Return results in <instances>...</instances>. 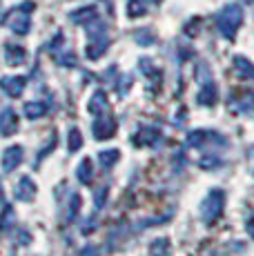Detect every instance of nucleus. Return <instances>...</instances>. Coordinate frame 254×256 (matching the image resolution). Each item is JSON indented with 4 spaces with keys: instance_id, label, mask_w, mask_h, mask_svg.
I'll return each instance as SVG.
<instances>
[{
    "instance_id": "7ed1b4c3",
    "label": "nucleus",
    "mask_w": 254,
    "mask_h": 256,
    "mask_svg": "<svg viewBox=\"0 0 254 256\" xmlns=\"http://www.w3.org/2000/svg\"><path fill=\"white\" fill-rule=\"evenodd\" d=\"M96 138H110L116 132V120L114 118H98V122L94 125Z\"/></svg>"
},
{
    "instance_id": "ddd939ff",
    "label": "nucleus",
    "mask_w": 254,
    "mask_h": 256,
    "mask_svg": "<svg viewBox=\"0 0 254 256\" xmlns=\"http://www.w3.org/2000/svg\"><path fill=\"white\" fill-rule=\"evenodd\" d=\"M234 62H236V67H238V72L243 74V76H252L254 78V67L250 65V62L246 60V58H241V56H236L234 58Z\"/></svg>"
},
{
    "instance_id": "423d86ee",
    "label": "nucleus",
    "mask_w": 254,
    "mask_h": 256,
    "mask_svg": "<svg viewBox=\"0 0 254 256\" xmlns=\"http://www.w3.org/2000/svg\"><path fill=\"white\" fill-rule=\"evenodd\" d=\"M27 58V52L18 45H7V62L9 65H22Z\"/></svg>"
},
{
    "instance_id": "412c9836",
    "label": "nucleus",
    "mask_w": 254,
    "mask_h": 256,
    "mask_svg": "<svg viewBox=\"0 0 254 256\" xmlns=\"http://www.w3.org/2000/svg\"><path fill=\"white\" fill-rule=\"evenodd\" d=\"M154 2H160V0H154Z\"/></svg>"
},
{
    "instance_id": "1a4fd4ad",
    "label": "nucleus",
    "mask_w": 254,
    "mask_h": 256,
    "mask_svg": "<svg viewBox=\"0 0 254 256\" xmlns=\"http://www.w3.org/2000/svg\"><path fill=\"white\" fill-rule=\"evenodd\" d=\"M2 87L12 94V96H20L22 87H25V78H9V80H2Z\"/></svg>"
},
{
    "instance_id": "f03ea898",
    "label": "nucleus",
    "mask_w": 254,
    "mask_h": 256,
    "mask_svg": "<svg viewBox=\"0 0 254 256\" xmlns=\"http://www.w3.org/2000/svg\"><path fill=\"white\" fill-rule=\"evenodd\" d=\"M223 200H226V194H223V192H218V190L210 192L208 198H205V205H203V218H205V223H214V220L221 216Z\"/></svg>"
},
{
    "instance_id": "39448f33",
    "label": "nucleus",
    "mask_w": 254,
    "mask_h": 256,
    "mask_svg": "<svg viewBox=\"0 0 254 256\" xmlns=\"http://www.w3.org/2000/svg\"><path fill=\"white\" fill-rule=\"evenodd\" d=\"M18 122H16V114H14L12 110L2 112V116H0V132L2 134H12V132H16Z\"/></svg>"
},
{
    "instance_id": "dca6fc26",
    "label": "nucleus",
    "mask_w": 254,
    "mask_h": 256,
    "mask_svg": "<svg viewBox=\"0 0 254 256\" xmlns=\"http://www.w3.org/2000/svg\"><path fill=\"white\" fill-rule=\"evenodd\" d=\"M168 250H170V245H168V240H156V243L152 245V256H165L168 254Z\"/></svg>"
},
{
    "instance_id": "f257e3e1",
    "label": "nucleus",
    "mask_w": 254,
    "mask_h": 256,
    "mask_svg": "<svg viewBox=\"0 0 254 256\" xmlns=\"http://www.w3.org/2000/svg\"><path fill=\"white\" fill-rule=\"evenodd\" d=\"M216 20H218L221 34L228 38V40H232L236 29L241 27V22H243V9L238 7V4H226V7L218 12Z\"/></svg>"
},
{
    "instance_id": "6ab92c4d",
    "label": "nucleus",
    "mask_w": 254,
    "mask_h": 256,
    "mask_svg": "<svg viewBox=\"0 0 254 256\" xmlns=\"http://www.w3.org/2000/svg\"><path fill=\"white\" fill-rule=\"evenodd\" d=\"M80 134H78V130H72L70 132V150L72 152H76L78 150V147H80Z\"/></svg>"
},
{
    "instance_id": "4468645a",
    "label": "nucleus",
    "mask_w": 254,
    "mask_h": 256,
    "mask_svg": "<svg viewBox=\"0 0 254 256\" xmlns=\"http://www.w3.org/2000/svg\"><path fill=\"white\" fill-rule=\"evenodd\" d=\"M98 160H100V165H102V167H110L112 163H116V160H118V152H114V150L102 152V154L98 156Z\"/></svg>"
},
{
    "instance_id": "2eb2a0df",
    "label": "nucleus",
    "mask_w": 254,
    "mask_h": 256,
    "mask_svg": "<svg viewBox=\"0 0 254 256\" xmlns=\"http://www.w3.org/2000/svg\"><path fill=\"white\" fill-rule=\"evenodd\" d=\"M214 100H216V87H214L212 82H208V90L201 94V102H208V105H212Z\"/></svg>"
},
{
    "instance_id": "20e7f679",
    "label": "nucleus",
    "mask_w": 254,
    "mask_h": 256,
    "mask_svg": "<svg viewBox=\"0 0 254 256\" xmlns=\"http://www.w3.org/2000/svg\"><path fill=\"white\" fill-rule=\"evenodd\" d=\"M4 22L9 24V27L14 29V34H27L29 32V18L27 16H18V18H14V14H7L4 16Z\"/></svg>"
},
{
    "instance_id": "f8f14e48",
    "label": "nucleus",
    "mask_w": 254,
    "mask_h": 256,
    "mask_svg": "<svg viewBox=\"0 0 254 256\" xmlns=\"http://www.w3.org/2000/svg\"><path fill=\"white\" fill-rule=\"evenodd\" d=\"M25 114L29 118H38L40 114H45V102H27V105H25Z\"/></svg>"
},
{
    "instance_id": "9d476101",
    "label": "nucleus",
    "mask_w": 254,
    "mask_h": 256,
    "mask_svg": "<svg viewBox=\"0 0 254 256\" xmlns=\"http://www.w3.org/2000/svg\"><path fill=\"white\" fill-rule=\"evenodd\" d=\"M18 198L20 200H32L34 198V183L29 178H22L20 180V185H18Z\"/></svg>"
},
{
    "instance_id": "aec40b11",
    "label": "nucleus",
    "mask_w": 254,
    "mask_h": 256,
    "mask_svg": "<svg viewBox=\"0 0 254 256\" xmlns=\"http://www.w3.org/2000/svg\"><path fill=\"white\" fill-rule=\"evenodd\" d=\"M248 230H250V234L254 236V218L250 220V223H248Z\"/></svg>"
},
{
    "instance_id": "0eeeda50",
    "label": "nucleus",
    "mask_w": 254,
    "mask_h": 256,
    "mask_svg": "<svg viewBox=\"0 0 254 256\" xmlns=\"http://www.w3.org/2000/svg\"><path fill=\"white\" fill-rule=\"evenodd\" d=\"M96 16H98L96 7H85V9H80V12H74V14H72V20L82 22V24H90V22L96 20Z\"/></svg>"
},
{
    "instance_id": "f3484780",
    "label": "nucleus",
    "mask_w": 254,
    "mask_h": 256,
    "mask_svg": "<svg viewBox=\"0 0 254 256\" xmlns=\"http://www.w3.org/2000/svg\"><path fill=\"white\" fill-rule=\"evenodd\" d=\"M134 38L140 42V45H152V42H154V36L148 32V29H140V32H136Z\"/></svg>"
},
{
    "instance_id": "a211bd4d",
    "label": "nucleus",
    "mask_w": 254,
    "mask_h": 256,
    "mask_svg": "<svg viewBox=\"0 0 254 256\" xmlns=\"http://www.w3.org/2000/svg\"><path fill=\"white\" fill-rule=\"evenodd\" d=\"M78 178L82 183H90L92 180V172H90V160H82V167H78Z\"/></svg>"
},
{
    "instance_id": "9b49d317",
    "label": "nucleus",
    "mask_w": 254,
    "mask_h": 256,
    "mask_svg": "<svg viewBox=\"0 0 254 256\" xmlns=\"http://www.w3.org/2000/svg\"><path fill=\"white\" fill-rule=\"evenodd\" d=\"M127 12H130L132 18H138V16H143V14H148V4H145V0H130Z\"/></svg>"
},
{
    "instance_id": "6e6552de",
    "label": "nucleus",
    "mask_w": 254,
    "mask_h": 256,
    "mask_svg": "<svg viewBox=\"0 0 254 256\" xmlns=\"http://www.w3.org/2000/svg\"><path fill=\"white\" fill-rule=\"evenodd\" d=\"M20 160H22V150H20V147H12V150L4 152L2 165H4V170H14V167L20 163Z\"/></svg>"
}]
</instances>
